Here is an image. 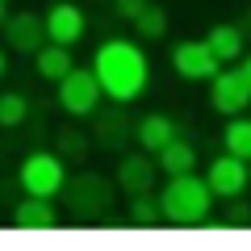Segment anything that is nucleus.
Wrapping results in <instances>:
<instances>
[{
	"instance_id": "1",
	"label": "nucleus",
	"mask_w": 251,
	"mask_h": 251,
	"mask_svg": "<svg viewBox=\"0 0 251 251\" xmlns=\"http://www.w3.org/2000/svg\"><path fill=\"white\" fill-rule=\"evenodd\" d=\"M92 75L100 84V97L113 105H134L151 84V59L130 38H105L92 54Z\"/></svg>"
},
{
	"instance_id": "2",
	"label": "nucleus",
	"mask_w": 251,
	"mask_h": 251,
	"mask_svg": "<svg viewBox=\"0 0 251 251\" xmlns=\"http://www.w3.org/2000/svg\"><path fill=\"white\" fill-rule=\"evenodd\" d=\"M155 197H159V214L168 226H201L214 209V193H209L205 176H197V172L168 176V184Z\"/></svg>"
},
{
	"instance_id": "3",
	"label": "nucleus",
	"mask_w": 251,
	"mask_h": 251,
	"mask_svg": "<svg viewBox=\"0 0 251 251\" xmlns=\"http://www.w3.org/2000/svg\"><path fill=\"white\" fill-rule=\"evenodd\" d=\"M63 205H67V214L75 218V222H100V218H109V209H113V180L97 176V172H80V176H67L63 180Z\"/></svg>"
},
{
	"instance_id": "4",
	"label": "nucleus",
	"mask_w": 251,
	"mask_h": 251,
	"mask_svg": "<svg viewBox=\"0 0 251 251\" xmlns=\"http://www.w3.org/2000/svg\"><path fill=\"white\" fill-rule=\"evenodd\" d=\"M251 105V63L247 59H234V67H218L209 75V109L218 117H234V113H247Z\"/></svg>"
},
{
	"instance_id": "5",
	"label": "nucleus",
	"mask_w": 251,
	"mask_h": 251,
	"mask_svg": "<svg viewBox=\"0 0 251 251\" xmlns=\"http://www.w3.org/2000/svg\"><path fill=\"white\" fill-rule=\"evenodd\" d=\"M63 180H67V163L54 151H29L17 168V184L29 197H50L54 201L63 193Z\"/></svg>"
},
{
	"instance_id": "6",
	"label": "nucleus",
	"mask_w": 251,
	"mask_h": 251,
	"mask_svg": "<svg viewBox=\"0 0 251 251\" xmlns=\"http://www.w3.org/2000/svg\"><path fill=\"white\" fill-rule=\"evenodd\" d=\"M54 88H59L54 100L67 117H92L100 109V84L92 75V67H72L63 80H54Z\"/></svg>"
},
{
	"instance_id": "7",
	"label": "nucleus",
	"mask_w": 251,
	"mask_h": 251,
	"mask_svg": "<svg viewBox=\"0 0 251 251\" xmlns=\"http://www.w3.org/2000/svg\"><path fill=\"white\" fill-rule=\"evenodd\" d=\"M205 184L209 193H214V201H230V197H243L251 184V168L247 159H234V155H218V159H209L205 168Z\"/></svg>"
},
{
	"instance_id": "8",
	"label": "nucleus",
	"mask_w": 251,
	"mask_h": 251,
	"mask_svg": "<svg viewBox=\"0 0 251 251\" xmlns=\"http://www.w3.org/2000/svg\"><path fill=\"white\" fill-rule=\"evenodd\" d=\"M172 67H176L180 80L201 84V80H209V75H214L222 63L214 59V50L205 46V38H184V42L172 46Z\"/></svg>"
},
{
	"instance_id": "9",
	"label": "nucleus",
	"mask_w": 251,
	"mask_h": 251,
	"mask_svg": "<svg viewBox=\"0 0 251 251\" xmlns=\"http://www.w3.org/2000/svg\"><path fill=\"white\" fill-rule=\"evenodd\" d=\"M42 29H46V42H59V46H75L88 29V17H84L80 4L72 0H54L50 9L42 13Z\"/></svg>"
},
{
	"instance_id": "10",
	"label": "nucleus",
	"mask_w": 251,
	"mask_h": 251,
	"mask_svg": "<svg viewBox=\"0 0 251 251\" xmlns=\"http://www.w3.org/2000/svg\"><path fill=\"white\" fill-rule=\"evenodd\" d=\"M155 180H159V168H155V155L151 151H122V159H117V172H113V188H122V193H147V188H155Z\"/></svg>"
},
{
	"instance_id": "11",
	"label": "nucleus",
	"mask_w": 251,
	"mask_h": 251,
	"mask_svg": "<svg viewBox=\"0 0 251 251\" xmlns=\"http://www.w3.org/2000/svg\"><path fill=\"white\" fill-rule=\"evenodd\" d=\"M0 34L9 42V50H17V54H34L46 42V29H42L38 13H9V21L0 25Z\"/></svg>"
},
{
	"instance_id": "12",
	"label": "nucleus",
	"mask_w": 251,
	"mask_h": 251,
	"mask_svg": "<svg viewBox=\"0 0 251 251\" xmlns=\"http://www.w3.org/2000/svg\"><path fill=\"white\" fill-rule=\"evenodd\" d=\"M13 226H21V230H54L59 226V209H54L50 197H21L17 205H13Z\"/></svg>"
},
{
	"instance_id": "13",
	"label": "nucleus",
	"mask_w": 251,
	"mask_h": 251,
	"mask_svg": "<svg viewBox=\"0 0 251 251\" xmlns=\"http://www.w3.org/2000/svg\"><path fill=\"white\" fill-rule=\"evenodd\" d=\"M205 46L214 50L218 63H234V59H243V50H247V29L230 25V21H218V25H209Z\"/></svg>"
},
{
	"instance_id": "14",
	"label": "nucleus",
	"mask_w": 251,
	"mask_h": 251,
	"mask_svg": "<svg viewBox=\"0 0 251 251\" xmlns=\"http://www.w3.org/2000/svg\"><path fill=\"white\" fill-rule=\"evenodd\" d=\"M155 168L163 172V176H184V172H197V147L188 143V138H172V143H163L159 151H155Z\"/></svg>"
},
{
	"instance_id": "15",
	"label": "nucleus",
	"mask_w": 251,
	"mask_h": 251,
	"mask_svg": "<svg viewBox=\"0 0 251 251\" xmlns=\"http://www.w3.org/2000/svg\"><path fill=\"white\" fill-rule=\"evenodd\" d=\"M180 134V126H176V117H168V113H147L143 122L134 126V138H138V147L143 151H159L163 143H172V138Z\"/></svg>"
},
{
	"instance_id": "16",
	"label": "nucleus",
	"mask_w": 251,
	"mask_h": 251,
	"mask_svg": "<svg viewBox=\"0 0 251 251\" xmlns=\"http://www.w3.org/2000/svg\"><path fill=\"white\" fill-rule=\"evenodd\" d=\"M34 67H38V75L42 80H63V75L75 67V54H72V46H59V42H42L34 50Z\"/></svg>"
},
{
	"instance_id": "17",
	"label": "nucleus",
	"mask_w": 251,
	"mask_h": 251,
	"mask_svg": "<svg viewBox=\"0 0 251 251\" xmlns=\"http://www.w3.org/2000/svg\"><path fill=\"white\" fill-rule=\"evenodd\" d=\"M130 25H134V34L143 38V42H163L168 29H172V25H168V9H159V4H151V0L143 4V13H138Z\"/></svg>"
},
{
	"instance_id": "18",
	"label": "nucleus",
	"mask_w": 251,
	"mask_h": 251,
	"mask_svg": "<svg viewBox=\"0 0 251 251\" xmlns=\"http://www.w3.org/2000/svg\"><path fill=\"white\" fill-rule=\"evenodd\" d=\"M222 147H226V155H234V159H251V122H247L243 113L226 117Z\"/></svg>"
},
{
	"instance_id": "19",
	"label": "nucleus",
	"mask_w": 251,
	"mask_h": 251,
	"mask_svg": "<svg viewBox=\"0 0 251 251\" xmlns=\"http://www.w3.org/2000/svg\"><path fill=\"white\" fill-rule=\"evenodd\" d=\"M92 134H97V143L105 147V151H126V122H122L117 109L113 113H100V126H92Z\"/></svg>"
},
{
	"instance_id": "20",
	"label": "nucleus",
	"mask_w": 251,
	"mask_h": 251,
	"mask_svg": "<svg viewBox=\"0 0 251 251\" xmlns=\"http://www.w3.org/2000/svg\"><path fill=\"white\" fill-rule=\"evenodd\" d=\"M130 222H134V226H159V222H163L155 188H147V193H134V197H130Z\"/></svg>"
},
{
	"instance_id": "21",
	"label": "nucleus",
	"mask_w": 251,
	"mask_h": 251,
	"mask_svg": "<svg viewBox=\"0 0 251 251\" xmlns=\"http://www.w3.org/2000/svg\"><path fill=\"white\" fill-rule=\"evenodd\" d=\"M29 117V100L25 92H0V130H17Z\"/></svg>"
},
{
	"instance_id": "22",
	"label": "nucleus",
	"mask_w": 251,
	"mask_h": 251,
	"mask_svg": "<svg viewBox=\"0 0 251 251\" xmlns=\"http://www.w3.org/2000/svg\"><path fill=\"white\" fill-rule=\"evenodd\" d=\"M88 151V138L80 134V130H59V159H80V155Z\"/></svg>"
},
{
	"instance_id": "23",
	"label": "nucleus",
	"mask_w": 251,
	"mask_h": 251,
	"mask_svg": "<svg viewBox=\"0 0 251 251\" xmlns=\"http://www.w3.org/2000/svg\"><path fill=\"white\" fill-rule=\"evenodd\" d=\"M247 218H251V209H247V201H243V197L226 201V222H230V226H247Z\"/></svg>"
},
{
	"instance_id": "24",
	"label": "nucleus",
	"mask_w": 251,
	"mask_h": 251,
	"mask_svg": "<svg viewBox=\"0 0 251 251\" xmlns=\"http://www.w3.org/2000/svg\"><path fill=\"white\" fill-rule=\"evenodd\" d=\"M143 4H147V0H113V17H122V21H134L138 13H143Z\"/></svg>"
},
{
	"instance_id": "25",
	"label": "nucleus",
	"mask_w": 251,
	"mask_h": 251,
	"mask_svg": "<svg viewBox=\"0 0 251 251\" xmlns=\"http://www.w3.org/2000/svg\"><path fill=\"white\" fill-rule=\"evenodd\" d=\"M9 72V50H4V46H0V75Z\"/></svg>"
},
{
	"instance_id": "26",
	"label": "nucleus",
	"mask_w": 251,
	"mask_h": 251,
	"mask_svg": "<svg viewBox=\"0 0 251 251\" xmlns=\"http://www.w3.org/2000/svg\"><path fill=\"white\" fill-rule=\"evenodd\" d=\"M9 21V0H0V25Z\"/></svg>"
}]
</instances>
